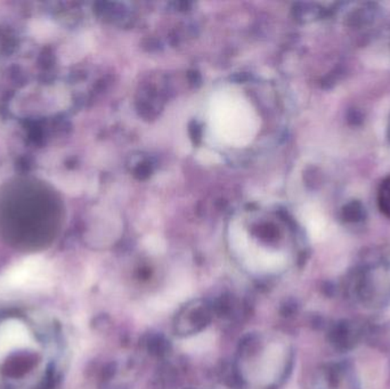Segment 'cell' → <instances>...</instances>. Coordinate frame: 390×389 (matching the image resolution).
Instances as JSON below:
<instances>
[{"label":"cell","mask_w":390,"mask_h":389,"mask_svg":"<svg viewBox=\"0 0 390 389\" xmlns=\"http://www.w3.org/2000/svg\"><path fill=\"white\" fill-rule=\"evenodd\" d=\"M49 265L40 257H30L18 264L0 278V289H29L45 283Z\"/></svg>","instance_id":"obj_3"},{"label":"cell","mask_w":390,"mask_h":389,"mask_svg":"<svg viewBox=\"0 0 390 389\" xmlns=\"http://www.w3.org/2000/svg\"><path fill=\"white\" fill-rule=\"evenodd\" d=\"M232 249L242 259L249 270L257 273H275L284 268L287 257L277 252L259 248L250 241L246 230L240 225H232L229 228Z\"/></svg>","instance_id":"obj_2"},{"label":"cell","mask_w":390,"mask_h":389,"mask_svg":"<svg viewBox=\"0 0 390 389\" xmlns=\"http://www.w3.org/2000/svg\"><path fill=\"white\" fill-rule=\"evenodd\" d=\"M207 116L213 137L228 147H248L260 127L255 108L234 87H224L213 94Z\"/></svg>","instance_id":"obj_1"},{"label":"cell","mask_w":390,"mask_h":389,"mask_svg":"<svg viewBox=\"0 0 390 389\" xmlns=\"http://www.w3.org/2000/svg\"><path fill=\"white\" fill-rule=\"evenodd\" d=\"M213 342H215V337L213 333H200L184 342L183 348L189 353H203L206 350H210Z\"/></svg>","instance_id":"obj_6"},{"label":"cell","mask_w":390,"mask_h":389,"mask_svg":"<svg viewBox=\"0 0 390 389\" xmlns=\"http://www.w3.org/2000/svg\"><path fill=\"white\" fill-rule=\"evenodd\" d=\"M379 208L384 215L390 217V176L384 178L378 193Z\"/></svg>","instance_id":"obj_7"},{"label":"cell","mask_w":390,"mask_h":389,"mask_svg":"<svg viewBox=\"0 0 390 389\" xmlns=\"http://www.w3.org/2000/svg\"><path fill=\"white\" fill-rule=\"evenodd\" d=\"M33 346L32 335L23 322L9 319L0 323V359L18 350Z\"/></svg>","instance_id":"obj_4"},{"label":"cell","mask_w":390,"mask_h":389,"mask_svg":"<svg viewBox=\"0 0 390 389\" xmlns=\"http://www.w3.org/2000/svg\"><path fill=\"white\" fill-rule=\"evenodd\" d=\"M284 348L282 345L272 344L265 350L264 355L256 366L253 378L261 385H268L273 383L279 372L282 370L284 363Z\"/></svg>","instance_id":"obj_5"},{"label":"cell","mask_w":390,"mask_h":389,"mask_svg":"<svg viewBox=\"0 0 390 389\" xmlns=\"http://www.w3.org/2000/svg\"><path fill=\"white\" fill-rule=\"evenodd\" d=\"M144 246L151 254H163L165 250V241L161 237H153V235L147 237L144 240Z\"/></svg>","instance_id":"obj_8"}]
</instances>
